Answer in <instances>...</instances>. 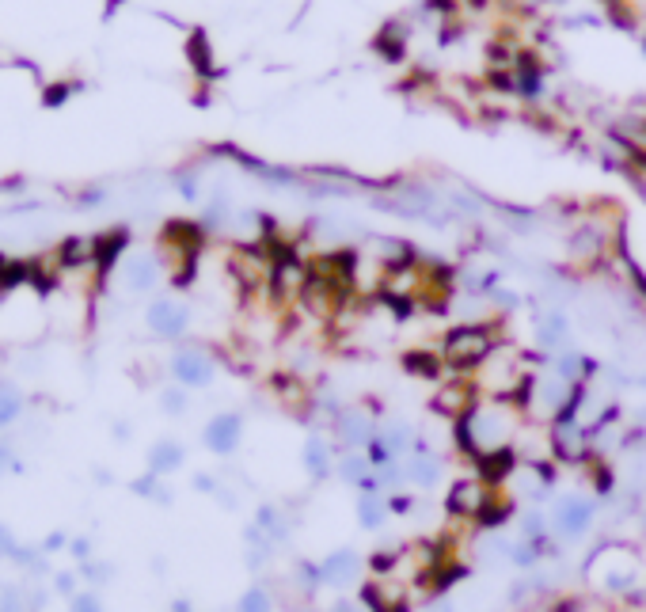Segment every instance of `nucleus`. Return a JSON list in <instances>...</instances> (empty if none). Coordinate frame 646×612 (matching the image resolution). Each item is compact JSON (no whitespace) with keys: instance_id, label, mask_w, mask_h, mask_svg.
<instances>
[{"instance_id":"34","label":"nucleus","mask_w":646,"mask_h":612,"mask_svg":"<svg viewBox=\"0 0 646 612\" xmlns=\"http://www.w3.org/2000/svg\"><path fill=\"white\" fill-rule=\"evenodd\" d=\"M171 612H194V609H190L187 597H175V605H171Z\"/></svg>"},{"instance_id":"1","label":"nucleus","mask_w":646,"mask_h":612,"mask_svg":"<svg viewBox=\"0 0 646 612\" xmlns=\"http://www.w3.org/2000/svg\"><path fill=\"white\" fill-rule=\"evenodd\" d=\"M506 320H510V316H491V320L449 327V331L441 335V343H437V354L445 358V369H449V373H475L498 346L506 343V339H502V324H506Z\"/></svg>"},{"instance_id":"26","label":"nucleus","mask_w":646,"mask_h":612,"mask_svg":"<svg viewBox=\"0 0 646 612\" xmlns=\"http://www.w3.org/2000/svg\"><path fill=\"white\" fill-rule=\"evenodd\" d=\"M54 593H61V597H76V593H80V571H57Z\"/></svg>"},{"instance_id":"10","label":"nucleus","mask_w":646,"mask_h":612,"mask_svg":"<svg viewBox=\"0 0 646 612\" xmlns=\"http://www.w3.org/2000/svg\"><path fill=\"white\" fill-rule=\"evenodd\" d=\"M160 278H164V263L149 255V251H133L122 259V289L130 293V297H145L152 289L160 286Z\"/></svg>"},{"instance_id":"23","label":"nucleus","mask_w":646,"mask_h":612,"mask_svg":"<svg viewBox=\"0 0 646 612\" xmlns=\"http://www.w3.org/2000/svg\"><path fill=\"white\" fill-rule=\"evenodd\" d=\"M80 578L92 582V586H103V582H111L114 578V567L111 563H95V559H88V563H80Z\"/></svg>"},{"instance_id":"16","label":"nucleus","mask_w":646,"mask_h":612,"mask_svg":"<svg viewBox=\"0 0 646 612\" xmlns=\"http://www.w3.org/2000/svg\"><path fill=\"white\" fill-rule=\"evenodd\" d=\"M354 517H358V529H365V533H380V529L388 525V517H392V510H388V495H384V491L358 495V502H354Z\"/></svg>"},{"instance_id":"3","label":"nucleus","mask_w":646,"mask_h":612,"mask_svg":"<svg viewBox=\"0 0 646 612\" xmlns=\"http://www.w3.org/2000/svg\"><path fill=\"white\" fill-rule=\"evenodd\" d=\"M168 377L175 384L190 388V392H202V388H209V384L217 381V354L194 343L175 346L168 358Z\"/></svg>"},{"instance_id":"29","label":"nucleus","mask_w":646,"mask_h":612,"mask_svg":"<svg viewBox=\"0 0 646 612\" xmlns=\"http://www.w3.org/2000/svg\"><path fill=\"white\" fill-rule=\"evenodd\" d=\"M69 555H73L76 563H88V559H92V540H88V536L69 540Z\"/></svg>"},{"instance_id":"14","label":"nucleus","mask_w":646,"mask_h":612,"mask_svg":"<svg viewBox=\"0 0 646 612\" xmlns=\"http://www.w3.org/2000/svg\"><path fill=\"white\" fill-rule=\"evenodd\" d=\"M149 472L152 476H160V479H168V476H175L183 464H187V445L179 438H156L149 445Z\"/></svg>"},{"instance_id":"33","label":"nucleus","mask_w":646,"mask_h":612,"mask_svg":"<svg viewBox=\"0 0 646 612\" xmlns=\"http://www.w3.org/2000/svg\"><path fill=\"white\" fill-rule=\"evenodd\" d=\"M92 476H95V483H99V487H111V483H114V476L107 472V468H95Z\"/></svg>"},{"instance_id":"19","label":"nucleus","mask_w":646,"mask_h":612,"mask_svg":"<svg viewBox=\"0 0 646 612\" xmlns=\"http://www.w3.org/2000/svg\"><path fill=\"white\" fill-rule=\"evenodd\" d=\"M156 403H160V415H168V419H183L190 411V388L183 384H164L160 392H156Z\"/></svg>"},{"instance_id":"20","label":"nucleus","mask_w":646,"mask_h":612,"mask_svg":"<svg viewBox=\"0 0 646 612\" xmlns=\"http://www.w3.org/2000/svg\"><path fill=\"white\" fill-rule=\"evenodd\" d=\"M130 491L133 495H141V498H149V502H156V506H171V487L164 483L160 476H152V472H145V476H137L130 483Z\"/></svg>"},{"instance_id":"7","label":"nucleus","mask_w":646,"mask_h":612,"mask_svg":"<svg viewBox=\"0 0 646 612\" xmlns=\"http://www.w3.org/2000/svg\"><path fill=\"white\" fill-rule=\"evenodd\" d=\"M494 491H498V487H487L475 472L453 479V483H449V495H445V514L456 517V521H472L475 525V517L483 514V506L491 502Z\"/></svg>"},{"instance_id":"25","label":"nucleus","mask_w":646,"mask_h":612,"mask_svg":"<svg viewBox=\"0 0 646 612\" xmlns=\"http://www.w3.org/2000/svg\"><path fill=\"white\" fill-rule=\"evenodd\" d=\"M388 510H392V517L415 514V510H418V498L407 495V491H392V495H388Z\"/></svg>"},{"instance_id":"4","label":"nucleus","mask_w":646,"mask_h":612,"mask_svg":"<svg viewBox=\"0 0 646 612\" xmlns=\"http://www.w3.org/2000/svg\"><path fill=\"white\" fill-rule=\"evenodd\" d=\"M190 324H194V308L171 293H160L152 297L149 308H145V327L160 343H183L187 339Z\"/></svg>"},{"instance_id":"22","label":"nucleus","mask_w":646,"mask_h":612,"mask_svg":"<svg viewBox=\"0 0 646 612\" xmlns=\"http://www.w3.org/2000/svg\"><path fill=\"white\" fill-rule=\"evenodd\" d=\"M0 612H35V601H31V590L27 586H0Z\"/></svg>"},{"instance_id":"13","label":"nucleus","mask_w":646,"mask_h":612,"mask_svg":"<svg viewBox=\"0 0 646 612\" xmlns=\"http://www.w3.org/2000/svg\"><path fill=\"white\" fill-rule=\"evenodd\" d=\"M399 365H403V373L407 377H415V381H434L441 384L445 381V358L437 354V346L430 350V346H411V350H403L399 354Z\"/></svg>"},{"instance_id":"27","label":"nucleus","mask_w":646,"mask_h":612,"mask_svg":"<svg viewBox=\"0 0 646 612\" xmlns=\"http://www.w3.org/2000/svg\"><path fill=\"white\" fill-rule=\"evenodd\" d=\"M190 487H194L198 495H217V491H221V479L209 476V472H198V476L190 479Z\"/></svg>"},{"instance_id":"31","label":"nucleus","mask_w":646,"mask_h":612,"mask_svg":"<svg viewBox=\"0 0 646 612\" xmlns=\"http://www.w3.org/2000/svg\"><path fill=\"white\" fill-rule=\"evenodd\" d=\"M65 548H69V536H65V533H50L46 540H42V552H46V555H50V552H65Z\"/></svg>"},{"instance_id":"12","label":"nucleus","mask_w":646,"mask_h":612,"mask_svg":"<svg viewBox=\"0 0 646 612\" xmlns=\"http://www.w3.org/2000/svg\"><path fill=\"white\" fill-rule=\"evenodd\" d=\"M335 460H339V445H335V438H327V434H320V430H312V434L304 438L301 464H304V472L316 479V483L335 476Z\"/></svg>"},{"instance_id":"5","label":"nucleus","mask_w":646,"mask_h":612,"mask_svg":"<svg viewBox=\"0 0 646 612\" xmlns=\"http://www.w3.org/2000/svg\"><path fill=\"white\" fill-rule=\"evenodd\" d=\"M589 567H605V574H593V578H589L597 590H605V593H627V590H635V582H639L635 555L627 552L624 544H605L601 552L589 559Z\"/></svg>"},{"instance_id":"6","label":"nucleus","mask_w":646,"mask_h":612,"mask_svg":"<svg viewBox=\"0 0 646 612\" xmlns=\"http://www.w3.org/2000/svg\"><path fill=\"white\" fill-rule=\"evenodd\" d=\"M551 533L563 540H582L597 521V498L586 495H559L551 502Z\"/></svg>"},{"instance_id":"21","label":"nucleus","mask_w":646,"mask_h":612,"mask_svg":"<svg viewBox=\"0 0 646 612\" xmlns=\"http://www.w3.org/2000/svg\"><path fill=\"white\" fill-rule=\"evenodd\" d=\"M278 609V601H274V593L266 590V586H247L240 593V601H236V612H274Z\"/></svg>"},{"instance_id":"15","label":"nucleus","mask_w":646,"mask_h":612,"mask_svg":"<svg viewBox=\"0 0 646 612\" xmlns=\"http://www.w3.org/2000/svg\"><path fill=\"white\" fill-rule=\"evenodd\" d=\"M377 441L384 445V453H388L392 460H407L418 445V430L411 426V422L388 419V422H380L377 426Z\"/></svg>"},{"instance_id":"11","label":"nucleus","mask_w":646,"mask_h":612,"mask_svg":"<svg viewBox=\"0 0 646 612\" xmlns=\"http://www.w3.org/2000/svg\"><path fill=\"white\" fill-rule=\"evenodd\" d=\"M320 571H323V590H346L354 586L365 571V559H361L358 548H335L331 555L320 559Z\"/></svg>"},{"instance_id":"9","label":"nucleus","mask_w":646,"mask_h":612,"mask_svg":"<svg viewBox=\"0 0 646 612\" xmlns=\"http://www.w3.org/2000/svg\"><path fill=\"white\" fill-rule=\"evenodd\" d=\"M244 441V415L240 411H217L213 419L202 426V445L213 457H232Z\"/></svg>"},{"instance_id":"17","label":"nucleus","mask_w":646,"mask_h":612,"mask_svg":"<svg viewBox=\"0 0 646 612\" xmlns=\"http://www.w3.org/2000/svg\"><path fill=\"white\" fill-rule=\"evenodd\" d=\"M27 415V392L12 377H0V430H12Z\"/></svg>"},{"instance_id":"32","label":"nucleus","mask_w":646,"mask_h":612,"mask_svg":"<svg viewBox=\"0 0 646 612\" xmlns=\"http://www.w3.org/2000/svg\"><path fill=\"white\" fill-rule=\"evenodd\" d=\"M111 434H114V441H118V445H126V441L133 438V426L126 419H114L111 422Z\"/></svg>"},{"instance_id":"24","label":"nucleus","mask_w":646,"mask_h":612,"mask_svg":"<svg viewBox=\"0 0 646 612\" xmlns=\"http://www.w3.org/2000/svg\"><path fill=\"white\" fill-rule=\"evenodd\" d=\"M69 612H107V609H103V597L95 590H80L76 597H69Z\"/></svg>"},{"instance_id":"28","label":"nucleus","mask_w":646,"mask_h":612,"mask_svg":"<svg viewBox=\"0 0 646 612\" xmlns=\"http://www.w3.org/2000/svg\"><path fill=\"white\" fill-rule=\"evenodd\" d=\"M16 552H19L16 533H12L8 525H0V559H16Z\"/></svg>"},{"instance_id":"2","label":"nucleus","mask_w":646,"mask_h":612,"mask_svg":"<svg viewBox=\"0 0 646 612\" xmlns=\"http://www.w3.org/2000/svg\"><path fill=\"white\" fill-rule=\"evenodd\" d=\"M479 400H483V392H479V384H475V373H453V377H445V381L434 388L430 411H434L437 419H445L453 426V422H460L464 415H472Z\"/></svg>"},{"instance_id":"30","label":"nucleus","mask_w":646,"mask_h":612,"mask_svg":"<svg viewBox=\"0 0 646 612\" xmlns=\"http://www.w3.org/2000/svg\"><path fill=\"white\" fill-rule=\"evenodd\" d=\"M12 464H16V449L8 441H0V479L12 476Z\"/></svg>"},{"instance_id":"18","label":"nucleus","mask_w":646,"mask_h":612,"mask_svg":"<svg viewBox=\"0 0 646 612\" xmlns=\"http://www.w3.org/2000/svg\"><path fill=\"white\" fill-rule=\"evenodd\" d=\"M255 525H259L274 544H285V540L293 536V521H289L282 506H274V502H263V506L255 510Z\"/></svg>"},{"instance_id":"8","label":"nucleus","mask_w":646,"mask_h":612,"mask_svg":"<svg viewBox=\"0 0 646 612\" xmlns=\"http://www.w3.org/2000/svg\"><path fill=\"white\" fill-rule=\"evenodd\" d=\"M377 415L369 407H342L331 419V434L339 449H369V441L377 438Z\"/></svg>"}]
</instances>
